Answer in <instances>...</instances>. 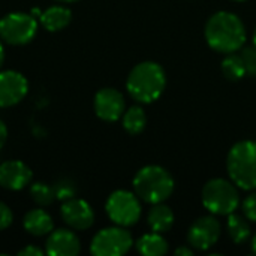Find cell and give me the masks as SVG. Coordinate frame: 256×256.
Returning a JSON list of instances; mask_svg holds the SVG:
<instances>
[{"label":"cell","instance_id":"ba28073f","mask_svg":"<svg viewBox=\"0 0 256 256\" xmlns=\"http://www.w3.org/2000/svg\"><path fill=\"white\" fill-rule=\"evenodd\" d=\"M38 32V22L32 14L12 12L0 20V38L10 45L28 44Z\"/></svg>","mask_w":256,"mask_h":256},{"label":"cell","instance_id":"4dcf8cb0","mask_svg":"<svg viewBox=\"0 0 256 256\" xmlns=\"http://www.w3.org/2000/svg\"><path fill=\"white\" fill-rule=\"evenodd\" d=\"M252 252L256 255V236L252 238Z\"/></svg>","mask_w":256,"mask_h":256},{"label":"cell","instance_id":"7a4b0ae2","mask_svg":"<svg viewBox=\"0 0 256 256\" xmlns=\"http://www.w3.org/2000/svg\"><path fill=\"white\" fill-rule=\"evenodd\" d=\"M166 86L164 68L156 62L138 63L126 80V88L130 98L140 104H152L160 98Z\"/></svg>","mask_w":256,"mask_h":256},{"label":"cell","instance_id":"83f0119b","mask_svg":"<svg viewBox=\"0 0 256 256\" xmlns=\"http://www.w3.org/2000/svg\"><path fill=\"white\" fill-rule=\"evenodd\" d=\"M6 140H8V128H6V124L0 120V150H2V147L6 144Z\"/></svg>","mask_w":256,"mask_h":256},{"label":"cell","instance_id":"52a82bcc","mask_svg":"<svg viewBox=\"0 0 256 256\" xmlns=\"http://www.w3.org/2000/svg\"><path fill=\"white\" fill-rule=\"evenodd\" d=\"M132 246V234L117 225L100 230L90 243V252L94 256H122L126 255Z\"/></svg>","mask_w":256,"mask_h":256},{"label":"cell","instance_id":"7402d4cb","mask_svg":"<svg viewBox=\"0 0 256 256\" xmlns=\"http://www.w3.org/2000/svg\"><path fill=\"white\" fill-rule=\"evenodd\" d=\"M30 196L34 201V204H38L39 207H46V206H51L54 202L56 192H54L52 186L42 183V182H38V183H33L30 186Z\"/></svg>","mask_w":256,"mask_h":256},{"label":"cell","instance_id":"f1b7e54d","mask_svg":"<svg viewBox=\"0 0 256 256\" xmlns=\"http://www.w3.org/2000/svg\"><path fill=\"white\" fill-rule=\"evenodd\" d=\"M192 254H194V250L189 249V248H184V246H180V248L176 249V255L178 256H190Z\"/></svg>","mask_w":256,"mask_h":256},{"label":"cell","instance_id":"4316f807","mask_svg":"<svg viewBox=\"0 0 256 256\" xmlns=\"http://www.w3.org/2000/svg\"><path fill=\"white\" fill-rule=\"evenodd\" d=\"M45 254L42 249H39L38 246H33V244H30V246H26L24 249H21L20 252H18V255L20 256H42Z\"/></svg>","mask_w":256,"mask_h":256},{"label":"cell","instance_id":"f546056e","mask_svg":"<svg viewBox=\"0 0 256 256\" xmlns=\"http://www.w3.org/2000/svg\"><path fill=\"white\" fill-rule=\"evenodd\" d=\"M3 62H4V48H3V45H2V42H0V68H2V64H3Z\"/></svg>","mask_w":256,"mask_h":256},{"label":"cell","instance_id":"7c38bea8","mask_svg":"<svg viewBox=\"0 0 256 256\" xmlns=\"http://www.w3.org/2000/svg\"><path fill=\"white\" fill-rule=\"evenodd\" d=\"M94 112L104 122H117L124 114V98L123 94L112 88H100L94 96Z\"/></svg>","mask_w":256,"mask_h":256},{"label":"cell","instance_id":"1f68e13d","mask_svg":"<svg viewBox=\"0 0 256 256\" xmlns=\"http://www.w3.org/2000/svg\"><path fill=\"white\" fill-rule=\"evenodd\" d=\"M57 2H62V3H72V2H78V0H57Z\"/></svg>","mask_w":256,"mask_h":256},{"label":"cell","instance_id":"5b68a950","mask_svg":"<svg viewBox=\"0 0 256 256\" xmlns=\"http://www.w3.org/2000/svg\"><path fill=\"white\" fill-rule=\"evenodd\" d=\"M202 206L216 216H230L240 206V195L232 182L213 178L202 188Z\"/></svg>","mask_w":256,"mask_h":256},{"label":"cell","instance_id":"d6986e66","mask_svg":"<svg viewBox=\"0 0 256 256\" xmlns=\"http://www.w3.org/2000/svg\"><path fill=\"white\" fill-rule=\"evenodd\" d=\"M146 124H147V116H146V111L141 106L134 105L128 111H124V114H123V128H124V130L128 134L138 135L146 129Z\"/></svg>","mask_w":256,"mask_h":256},{"label":"cell","instance_id":"5bb4252c","mask_svg":"<svg viewBox=\"0 0 256 256\" xmlns=\"http://www.w3.org/2000/svg\"><path fill=\"white\" fill-rule=\"evenodd\" d=\"M45 252L50 256H76L81 252V243L70 230H52L48 234Z\"/></svg>","mask_w":256,"mask_h":256},{"label":"cell","instance_id":"ac0fdd59","mask_svg":"<svg viewBox=\"0 0 256 256\" xmlns=\"http://www.w3.org/2000/svg\"><path fill=\"white\" fill-rule=\"evenodd\" d=\"M136 250L144 256H164L168 254L170 246L168 242L159 234V232H152V234H144L136 240Z\"/></svg>","mask_w":256,"mask_h":256},{"label":"cell","instance_id":"836d02e7","mask_svg":"<svg viewBox=\"0 0 256 256\" xmlns=\"http://www.w3.org/2000/svg\"><path fill=\"white\" fill-rule=\"evenodd\" d=\"M236 2H244V0H236Z\"/></svg>","mask_w":256,"mask_h":256},{"label":"cell","instance_id":"603a6c76","mask_svg":"<svg viewBox=\"0 0 256 256\" xmlns=\"http://www.w3.org/2000/svg\"><path fill=\"white\" fill-rule=\"evenodd\" d=\"M52 188H54V192H56V198L62 200V201H68L70 198H75V195H76V186L69 178L58 180Z\"/></svg>","mask_w":256,"mask_h":256},{"label":"cell","instance_id":"484cf974","mask_svg":"<svg viewBox=\"0 0 256 256\" xmlns=\"http://www.w3.org/2000/svg\"><path fill=\"white\" fill-rule=\"evenodd\" d=\"M14 222V214L10 212V208L0 201V231L9 228Z\"/></svg>","mask_w":256,"mask_h":256},{"label":"cell","instance_id":"8fae6325","mask_svg":"<svg viewBox=\"0 0 256 256\" xmlns=\"http://www.w3.org/2000/svg\"><path fill=\"white\" fill-rule=\"evenodd\" d=\"M60 214L63 222L69 228L76 231L88 230L94 224V212L92 206L80 198H70L68 201H63Z\"/></svg>","mask_w":256,"mask_h":256},{"label":"cell","instance_id":"2e32d148","mask_svg":"<svg viewBox=\"0 0 256 256\" xmlns=\"http://www.w3.org/2000/svg\"><path fill=\"white\" fill-rule=\"evenodd\" d=\"M40 24L48 32H58L66 28L72 21V12L70 9L64 6H51L46 10L40 12L39 15Z\"/></svg>","mask_w":256,"mask_h":256},{"label":"cell","instance_id":"ffe728a7","mask_svg":"<svg viewBox=\"0 0 256 256\" xmlns=\"http://www.w3.org/2000/svg\"><path fill=\"white\" fill-rule=\"evenodd\" d=\"M226 226H228V234L236 244H242L250 237V226L248 220L240 214L231 213L228 216Z\"/></svg>","mask_w":256,"mask_h":256},{"label":"cell","instance_id":"277c9868","mask_svg":"<svg viewBox=\"0 0 256 256\" xmlns=\"http://www.w3.org/2000/svg\"><path fill=\"white\" fill-rule=\"evenodd\" d=\"M231 182L243 190L256 189V141L244 140L234 144L226 158Z\"/></svg>","mask_w":256,"mask_h":256},{"label":"cell","instance_id":"9a60e30c","mask_svg":"<svg viewBox=\"0 0 256 256\" xmlns=\"http://www.w3.org/2000/svg\"><path fill=\"white\" fill-rule=\"evenodd\" d=\"M24 230L34 237H44L48 236L54 230V220L42 208H33L26 213L22 219Z\"/></svg>","mask_w":256,"mask_h":256},{"label":"cell","instance_id":"9c48e42d","mask_svg":"<svg viewBox=\"0 0 256 256\" xmlns=\"http://www.w3.org/2000/svg\"><path fill=\"white\" fill-rule=\"evenodd\" d=\"M222 226L213 216L200 218L188 231V243L196 250H208L220 238Z\"/></svg>","mask_w":256,"mask_h":256},{"label":"cell","instance_id":"4fadbf2b","mask_svg":"<svg viewBox=\"0 0 256 256\" xmlns=\"http://www.w3.org/2000/svg\"><path fill=\"white\" fill-rule=\"evenodd\" d=\"M33 172L21 160H4L0 164V186L8 190H21L32 183Z\"/></svg>","mask_w":256,"mask_h":256},{"label":"cell","instance_id":"e0dca14e","mask_svg":"<svg viewBox=\"0 0 256 256\" xmlns=\"http://www.w3.org/2000/svg\"><path fill=\"white\" fill-rule=\"evenodd\" d=\"M147 224L154 232H159V234L166 232L174 225V213L164 202L153 204V207L150 208L147 214Z\"/></svg>","mask_w":256,"mask_h":256},{"label":"cell","instance_id":"44dd1931","mask_svg":"<svg viewBox=\"0 0 256 256\" xmlns=\"http://www.w3.org/2000/svg\"><path fill=\"white\" fill-rule=\"evenodd\" d=\"M222 72L231 81H238L246 75V68L240 54L230 52L222 62Z\"/></svg>","mask_w":256,"mask_h":256},{"label":"cell","instance_id":"6da1fadb","mask_svg":"<svg viewBox=\"0 0 256 256\" xmlns=\"http://www.w3.org/2000/svg\"><path fill=\"white\" fill-rule=\"evenodd\" d=\"M206 40L218 52H237L244 46L246 28L240 16L232 12L220 10L212 15L206 24Z\"/></svg>","mask_w":256,"mask_h":256},{"label":"cell","instance_id":"cb8c5ba5","mask_svg":"<svg viewBox=\"0 0 256 256\" xmlns=\"http://www.w3.org/2000/svg\"><path fill=\"white\" fill-rule=\"evenodd\" d=\"M244 68H246V75L256 76V48L255 46H243L240 52Z\"/></svg>","mask_w":256,"mask_h":256},{"label":"cell","instance_id":"d6a6232c","mask_svg":"<svg viewBox=\"0 0 256 256\" xmlns=\"http://www.w3.org/2000/svg\"><path fill=\"white\" fill-rule=\"evenodd\" d=\"M254 46L256 48V28H255V32H254Z\"/></svg>","mask_w":256,"mask_h":256},{"label":"cell","instance_id":"3957f363","mask_svg":"<svg viewBox=\"0 0 256 256\" xmlns=\"http://www.w3.org/2000/svg\"><path fill=\"white\" fill-rule=\"evenodd\" d=\"M134 192L147 204H159L166 201L174 192L172 176L159 165H147L134 177Z\"/></svg>","mask_w":256,"mask_h":256},{"label":"cell","instance_id":"8992f818","mask_svg":"<svg viewBox=\"0 0 256 256\" xmlns=\"http://www.w3.org/2000/svg\"><path fill=\"white\" fill-rule=\"evenodd\" d=\"M105 212L112 224L128 228L140 220L141 202L135 192L116 190L108 196L105 204Z\"/></svg>","mask_w":256,"mask_h":256},{"label":"cell","instance_id":"d4e9b609","mask_svg":"<svg viewBox=\"0 0 256 256\" xmlns=\"http://www.w3.org/2000/svg\"><path fill=\"white\" fill-rule=\"evenodd\" d=\"M243 212L244 218L250 222H256V192L250 194L244 201H243Z\"/></svg>","mask_w":256,"mask_h":256},{"label":"cell","instance_id":"30bf717a","mask_svg":"<svg viewBox=\"0 0 256 256\" xmlns=\"http://www.w3.org/2000/svg\"><path fill=\"white\" fill-rule=\"evenodd\" d=\"M28 92L27 78L16 70L0 72V108L20 104Z\"/></svg>","mask_w":256,"mask_h":256}]
</instances>
